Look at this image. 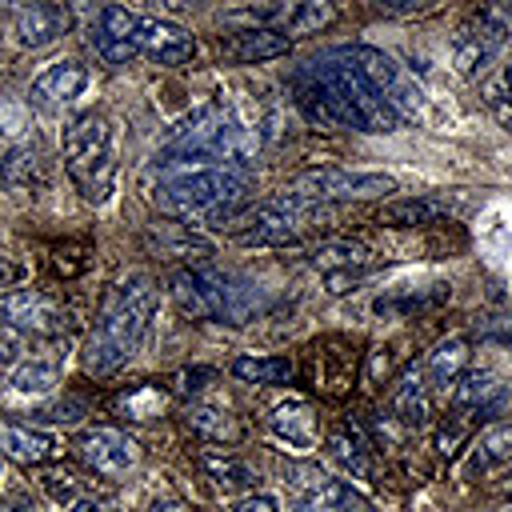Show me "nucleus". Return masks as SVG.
Here are the masks:
<instances>
[{
	"label": "nucleus",
	"instance_id": "obj_21",
	"mask_svg": "<svg viewBox=\"0 0 512 512\" xmlns=\"http://www.w3.org/2000/svg\"><path fill=\"white\" fill-rule=\"evenodd\" d=\"M512 464V420L484 428L468 448V476H488Z\"/></svg>",
	"mask_w": 512,
	"mask_h": 512
},
{
	"label": "nucleus",
	"instance_id": "obj_37",
	"mask_svg": "<svg viewBox=\"0 0 512 512\" xmlns=\"http://www.w3.org/2000/svg\"><path fill=\"white\" fill-rule=\"evenodd\" d=\"M24 128H28L24 108H20V104H12V100H0V132H4V136H20Z\"/></svg>",
	"mask_w": 512,
	"mask_h": 512
},
{
	"label": "nucleus",
	"instance_id": "obj_2",
	"mask_svg": "<svg viewBox=\"0 0 512 512\" xmlns=\"http://www.w3.org/2000/svg\"><path fill=\"white\" fill-rule=\"evenodd\" d=\"M156 308V288L144 276H132L116 284L100 308V320L84 344V372L88 376H112L144 340L148 320Z\"/></svg>",
	"mask_w": 512,
	"mask_h": 512
},
{
	"label": "nucleus",
	"instance_id": "obj_23",
	"mask_svg": "<svg viewBox=\"0 0 512 512\" xmlns=\"http://www.w3.org/2000/svg\"><path fill=\"white\" fill-rule=\"evenodd\" d=\"M440 216H448V204L432 196H404L380 208V224L388 228H420V224H436Z\"/></svg>",
	"mask_w": 512,
	"mask_h": 512
},
{
	"label": "nucleus",
	"instance_id": "obj_9",
	"mask_svg": "<svg viewBox=\"0 0 512 512\" xmlns=\"http://www.w3.org/2000/svg\"><path fill=\"white\" fill-rule=\"evenodd\" d=\"M0 328H12V332H36V336H56L68 328V308L52 296V292H40V288H20V292H8L0 296Z\"/></svg>",
	"mask_w": 512,
	"mask_h": 512
},
{
	"label": "nucleus",
	"instance_id": "obj_19",
	"mask_svg": "<svg viewBox=\"0 0 512 512\" xmlns=\"http://www.w3.org/2000/svg\"><path fill=\"white\" fill-rule=\"evenodd\" d=\"M388 404H392V416H396L404 428H420V424H428V416H432V400H428L424 372H420V368H404V372L396 376V384H392Z\"/></svg>",
	"mask_w": 512,
	"mask_h": 512
},
{
	"label": "nucleus",
	"instance_id": "obj_30",
	"mask_svg": "<svg viewBox=\"0 0 512 512\" xmlns=\"http://www.w3.org/2000/svg\"><path fill=\"white\" fill-rule=\"evenodd\" d=\"M0 172H4V184L8 188H32V184L44 180V152L36 144H20V148H12L4 156Z\"/></svg>",
	"mask_w": 512,
	"mask_h": 512
},
{
	"label": "nucleus",
	"instance_id": "obj_5",
	"mask_svg": "<svg viewBox=\"0 0 512 512\" xmlns=\"http://www.w3.org/2000/svg\"><path fill=\"white\" fill-rule=\"evenodd\" d=\"M64 168L72 176V184L84 192V200H104L112 192V176H116V132L112 120L100 112H84L76 120L64 124Z\"/></svg>",
	"mask_w": 512,
	"mask_h": 512
},
{
	"label": "nucleus",
	"instance_id": "obj_10",
	"mask_svg": "<svg viewBox=\"0 0 512 512\" xmlns=\"http://www.w3.org/2000/svg\"><path fill=\"white\" fill-rule=\"evenodd\" d=\"M508 40V20L496 16L492 8H484L480 16H472L456 36H452V60L460 76H476L480 68H488L500 48Z\"/></svg>",
	"mask_w": 512,
	"mask_h": 512
},
{
	"label": "nucleus",
	"instance_id": "obj_25",
	"mask_svg": "<svg viewBox=\"0 0 512 512\" xmlns=\"http://www.w3.org/2000/svg\"><path fill=\"white\" fill-rule=\"evenodd\" d=\"M464 364H468V336H460V332L448 336V340H440V344L428 352V360H424L432 384L444 388V392H448V384H456V376L464 372Z\"/></svg>",
	"mask_w": 512,
	"mask_h": 512
},
{
	"label": "nucleus",
	"instance_id": "obj_40",
	"mask_svg": "<svg viewBox=\"0 0 512 512\" xmlns=\"http://www.w3.org/2000/svg\"><path fill=\"white\" fill-rule=\"evenodd\" d=\"M380 376H388V348H376V352H372V368H368V384H376Z\"/></svg>",
	"mask_w": 512,
	"mask_h": 512
},
{
	"label": "nucleus",
	"instance_id": "obj_27",
	"mask_svg": "<svg viewBox=\"0 0 512 512\" xmlns=\"http://www.w3.org/2000/svg\"><path fill=\"white\" fill-rule=\"evenodd\" d=\"M296 364L288 356H236L232 376L244 384H288Z\"/></svg>",
	"mask_w": 512,
	"mask_h": 512
},
{
	"label": "nucleus",
	"instance_id": "obj_22",
	"mask_svg": "<svg viewBox=\"0 0 512 512\" xmlns=\"http://www.w3.org/2000/svg\"><path fill=\"white\" fill-rule=\"evenodd\" d=\"M328 456H332L344 472H352V476H372V472H376L368 440H364L356 428H348V424H340V428L328 432Z\"/></svg>",
	"mask_w": 512,
	"mask_h": 512
},
{
	"label": "nucleus",
	"instance_id": "obj_39",
	"mask_svg": "<svg viewBox=\"0 0 512 512\" xmlns=\"http://www.w3.org/2000/svg\"><path fill=\"white\" fill-rule=\"evenodd\" d=\"M236 512H280V508H276L272 496H248V500L236 504Z\"/></svg>",
	"mask_w": 512,
	"mask_h": 512
},
{
	"label": "nucleus",
	"instance_id": "obj_36",
	"mask_svg": "<svg viewBox=\"0 0 512 512\" xmlns=\"http://www.w3.org/2000/svg\"><path fill=\"white\" fill-rule=\"evenodd\" d=\"M44 488H48L56 500H68V508L80 500V496H76V476H72V472H48V476H44Z\"/></svg>",
	"mask_w": 512,
	"mask_h": 512
},
{
	"label": "nucleus",
	"instance_id": "obj_3",
	"mask_svg": "<svg viewBox=\"0 0 512 512\" xmlns=\"http://www.w3.org/2000/svg\"><path fill=\"white\" fill-rule=\"evenodd\" d=\"M252 192V176L244 168H188L180 176H168L156 188V208L180 220H212L224 224V216L240 212L244 196Z\"/></svg>",
	"mask_w": 512,
	"mask_h": 512
},
{
	"label": "nucleus",
	"instance_id": "obj_1",
	"mask_svg": "<svg viewBox=\"0 0 512 512\" xmlns=\"http://www.w3.org/2000/svg\"><path fill=\"white\" fill-rule=\"evenodd\" d=\"M296 108L324 128H356V132H396L400 116L368 88V80L340 56L312 60L292 76Z\"/></svg>",
	"mask_w": 512,
	"mask_h": 512
},
{
	"label": "nucleus",
	"instance_id": "obj_42",
	"mask_svg": "<svg viewBox=\"0 0 512 512\" xmlns=\"http://www.w3.org/2000/svg\"><path fill=\"white\" fill-rule=\"evenodd\" d=\"M68 512H112L108 504H100V500H76Z\"/></svg>",
	"mask_w": 512,
	"mask_h": 512
},
{
	"label": "nucleus",
	"instance_id": "obj_32",
	"mask_svg": "<svg viewBox=\"0 0 512 512\" xmlns=\"http://www.w3.org/2000/svg\"><path fill=\"white\" fill-rule=\"evenodd\" d=\"M116 408L124 416H132V420H152V416H160L168 408V392L160 384H136L132 392H124L116 400Z\"/></svg>",
	"mask_w": 512,
	"mask_h": 512
},
{
	"label": "nucleus",
	"instance_id": "obj_18",
	"mask_svg": "<svg viewBox=\"0 0 512 512\" xmlns=\"http://www.w3.org/2000/svg\"><path fill=\"white\" fill-rule=\"evenodd\" d=\"M292 48V36L276 32V28H240L228 40H220V56L236 60V64H260L272 56H284Z\"/></svg>",
	"mask_w": 512,
	"mask_h": 512
},
{
	"label": "nucleus",
	"instance_id": "obj_46",
	"mask_svg": "<svg viewBox=\"0 0 512 512\" xmlns=\"http://www.w3.org/2000/svg\"><path fill=\"white\" fill-rule=\"evenodd\" d=\"M504 88H508V100H512V68L504 72Z\"/></svg>",
	"mask_w": 512,
	"mask_h": 512
},
{
	"label": "nucleus",
	"instance_id": "obj_16",
	"mask_svg": "<svg viewBox=\"0 0 512 512\" xmlns=\"http://www.w3.org/2000/svg\"><path fill=\"white\" fill-rule=\"evenodd\" d=\"M448 404H452L456 416H468V412H480L484 416V412H492V408L504 404V384L488 368H464L456 376L452 392H448Z\"/></svg>",
	"mask_w": 512,
	"mask_h": 512
},
{
	"label": "nucleus",
	"instance_id": "obj_17",
	"mask_svg": "<svg viewBox=\"0 0 512 512\" xmlns=\"http://www.w3.org/2000/svg\"><path fill=\"white\" fill-rule=\"evenodd\" d=\"M72 16L64 4H28V8H16V40L24 48H44L52 40H60L68 32Z\"/></svg>",
	"mask_w": 512,
	"mask_h": 512
},
{
	"label": "nucleus",
	"instance_id": "obj_33",
	"mask_svg": "<svg viewBox=\"0 0 512 512\" xmlns=\"http://www.w3.org/2000/svg\"><path fill=\"white\" fill-rule=\"evenodd\" d=\"M188 424H192V432H200L204 440H216V444L240 440V432H244L228 412H216V408H192L188 412Z\"/></svg>",
	"mask_w": 512,
	"mask_h": 512
},
{
	"label": "nucleus",
	"instance_id": "obj_14",
	"mask_svg": "<svg viewBox=\"0 0 512 512\" xmlns=\"http://www.w3.org/2000/svg\"><path fill=\"white\" fill-rule=\"evenodd\" d=\"M84 88H88V68L76 64V60H56L52 68H44V72L32 80L28 100H32L36 108H44V112H60V108L76 104V100L84 96Z\"/></svg>",
	"mask_w": 512,
	"mask_h": 512
},
{
	"label": "nucleus",
	"instance_id": "obj_35",
	"mask_svg": "<svg viewBox=\"0 0 512 512\" xmlns=\"http://www.w3.org/2000/svg\"><path fill=\"white\" fill-rule=\"evenodd\" d=\"M212 376H216L212 368H184V372H176V380H172V384H176V392H180V396H196Z\"/></svg>",
	"mask_w": 512,
	"mask_h": 512
},
{
	"label": "nucleus",
	"instance_id": "obj_38",
	"mask_svg": "<svg viewBox=\"0 0 512 512\" xmlns=\"http://www.w3.org/2000/svg\"><path fill=\"white\" fill-rule=\"evenodd\" d=\"M360 276H364V268H360V272H332V276H328V292H332V296H344V292H352V288L360 284Z\"/></svg>",
	"mask_w": 512,
	"mask_h": 512
},
{
	"label": "nucleus",
	"instance_id": "obj_4",
	"mask_svg": "<svg viewBox=\"0 0 512 512\" xmlns=\"http://www.w3.org/2000/svg\"><path fill=\"white\" fill-rule=\"evenodd\" d=\"M260 148V136L244 128L224 104L200 108L188 124L176 128V136L164 148V164H192L212 160V168H244Z\"/></svg>",
	"mask_w": 512,
	"mask_h": 512
},
{
	"label": "nucleus",
	"instance_id": "obj_12",
	"mask_svg": "<svg viewBox=\"0 0 512 512\" xmlns=\"http://www.w3.org/2000/svg\"><path fill=\"white\" fill-rule=\"evenodd\" d=\"M288 480H292L296 492H304L308 504H316V508H324V512H376L348 480H332V476L320 472V468L296 464V468H288Z\"/></svg>",
	"mask_w": 512,
	"mask_h": 512
},
{
	"label": "nucleus",
	"instance_id": "obj_24",
	"mask_svg": "<svg viewBox=\"0 0 512 512\" xmlns=\"http://www.w3.org/2000/svg\"><path fill=\"white\" fill-rule=\"evenodd\" d=\"M272 436L296 452H308L316 444V416L308 404H284L272 416Z\"/></svg>",
	"mask_w": 512,
	"mask_h": 512
},
{
	"label": "nucleus",
	"instance_id": "obj_45",
	"mask_svg": "<svg viewBox=\"0 0 512 512\" xmlns=\"http://www.w3.org/2000/svg\"><path fill=\"white\" fill-rule=\"evenodd\" d=\"M496 488H500V492H512V464L504 468V476H500V484H496Z\"/></svg>",
	"mask_w": 512,
	"mask_h": 512
},
{
	"label": "nucleus",
	"instance_id": "obj_31",
	"mask_svg": "<svg viewBox=\"0 0 512 512\" xmlns=\"http://www.w3.org/2000/svg\"><path fill=\"white\" fill-rule=\"evenodd\" d=\"M152 240L160 244L164 256H180V260H208V256H212V244H208L204 236L180 228V224H160V228L152 232Z\"/></svg>",
	"mask_w": 512,
	"mask_h": 512
},
{
	"label": "nucleus",
	"instance_id": "obj_43",
	"mask_svg": "<svg viewBox=\"0 0 512 512\" xmlns=\"http://www.w3.org/2000/svg\"><path fill=\"white\" fill-rule=\"evenodd\" d=\"M16 276H20V268H16V264H8V260L0 256V288H4L8 280H16Z\"/></svg>",
	"mask_w": 512,
	"mask_h": 512
},
{
	"label": "nucleus",
	"instance_id": "obj_28",
	"mask_svg": "<svg viewBox=\"0 0 512 512\" xmlns=\"http://www.w3.org/2000/svg\"><path fill=\"white\" fill-rule=\"evenodd\" d=\"M200 468H204L220 488H252V484H256V468H252L248 460L232 456V452L208 448V452H200Z\"/></svg>",
	"mask_w": 512,
	"mask_h": 512
},
{
	"label": "nucleus",
	"instance_id": "obj_34",
	"mask_svg": "<svg viewBox=\"0 0 512 512\" xmlns=\"http://www.w3.org/2000/svg\"><path fill=\"white\" fill-rule=\"evenodd\" d=\"M468 436V416H456L452 412V424H440V432H436V452L440 456H452V452H460V440Z\"/></svg>",
	"mask_w": 512,
	"mask_h": 512
},
{
	"label": "nucleus",
	"instance_id": "obj_13",
	"mask_svg": "<svg viewBox=\"0 0 512 512\" xmlns=\"http://www.w3.org/2000/svg\"><path fill=\"white\" fill-rule=\"evenodd\" d=\"M136 28H140V16H132L128 8L108 4V8H100V16L92 20L88 40H92V48H96V56H100L104 64H128V60L140 52V48H136Z\"/></svg>",
	"mask_w": 512,
	"mask_h": 512
},
{
	"label": "nucleus",
	"instance_id": "obj_7",
	"mask_svg": "<svg viewBox=\"0 0 512 512\" xmlns=\"http://www.w3.org/2000/svg\"><path fill=\"white\" fill-rule=\"evenodd\" d=\"M340 56L368 80V88L400 116V120H420L424 116V88L416 84V76L388 52L368 48V44H352L340 48Z\"/></svg>",
	"mask_w": 512,
	"mask_h": 512
},
{
	"label": "nucleus",
	"instance_id": "obj_15",
	"mask_svg": "<svg viewBox=\"0 0 512 512\" xmlns=\"http://www.w3.org/2000/svg\"><path fill=\"white\" fill-rule=\"evenodd\" d=\"M136 48H140L144 56H152L156 64H168V68L188 64V60L196 56V40H192V36H188L180 24L160 20V16H140V28H136Z\"/></svg>",
	"mask_w": 512,
	"mask_h": 512
},
{
	"label": "nucleus",
	"instance_id": "obj_41",
	"mask_svg": "<svg viewBox=\"0 0 512 512\" xmlns=\"http://www.w3.org/2000/svg\"><path fill=\"white\" fill-rule=\"evenodd\" d=\"M424 4L420 0H400V4H388V0H380V12H388V16H404V12H420Z\"/></svg>",
	"mask_w": 512,
	"mask_h": 512
},
{
	"label": "nucleus",
	"instance_id": "obj_26",
	"mask_svg": "<svg viewBox=\"0 0 512 512\" xmlns=\"http://www.w3.org/2000/svg\"><path fill=\"white\" fill-rule=\"evenodd\" d=\"M368 244H360V240H324V244H316L312 248V264L324 272V276H332V272H360L364 264H368Z\"/></svg>",
	"mask_w": 512,
	"mask_h": 512
},
{
	"label": "nucleus",
	"instance_id": "obj_20",
	"mask_svg": "<svg viewBox=\"0 0 512 512\" xmlns=\"http://www.w3.org/2000/svg\"><path fill=\"white\" fill-rule=\"evenodd\" d=\"M0 456H8L16 464H44L56 456V440L32 424L0 420Z\"/></svg>",
	"mask_w": 512,
	"mask_h": 512
},
{
	"label": "nucleus",
	"instance_id": "obj_6",
	"mask_svg": "<svg viewBox=\"0 0 512 512\" xmlns=\"http://www.w3.org/2000/svg\"><path fill=\"white\" fill-rule=\"evenodd\" d=\"M172 296L196 320H232V324H240L256 304L248 284H240L232 272H220V268H208V264L180 268L172 276Z\"/></svg>",
	"mask_w": 512,
	"mask_h": 512
},
{
	"label": "nucleus",
	"instance_id": "obj_44",
	"mask_svg": "<svg viewBox=\"0 0 512 512\" xmlns=\"http://www.w3.org/2000/svg\"><path fill=\"white\" fill-rule=\"evenodd\" d=\"M148 512H184V504H176V500H156Z\"/></svg>",
	"mask_w": 512,
	"mask_h": 512
},
{
	"label": "nucleus",
	"instance_id": "obj_29",
	"mask_svg": "<svg viewBox=\"0 0 512 512\" xmlns=\"http://www.w3.org/2000/svg\"><path fill=\"white\" fill-rule=\"evenodd\" d=\"M56 380H60V368L52 360H20L12 368V376H8V388L16 396H32L36 400V396H48L56 388Z\"/></svg>",
	"mask_w": 512,
	"mask_h": 512
},
{
	"label": "nucleus",
	"instance_id": "obj_11",
	"mask_svg": "<svg viewBox=\"0 0 512 512\" xmlns=\"http://www.w3.org/2000/svg\"><path fill=\"white\" fill-rule=\"evenodd\" d=\"M72 448L96 476H108V480L128 476L136 468V460H140L136 440L128 432H120V428H88V432H80V440Z\"/></svg>",
	"mask_w": 512,
	"mask_h": 512
},
{
	"label": "nucleus",
	"instance_id": "obj_47",
	"mask_svg": "<svg viewBox=\"0 0 512 512\" xmlns=\"http://www.w3.org/2000/svg\"><path fill=\"white\" fill-rule=\"evenodd\" d=\"M504 512H512V508H504Z\"/></svg>",
	"mask_w": 512,
	"mask_h": 512
},
{
	"label": "nucleus",
	"instance_id": "obj_8",
	"mask_svg": "<svg viewBox=\"0 0 512 512\" xmlns=\"http://www.w3.org/2000/svg\"><path fill=\"white\" fill-rule=\"evenodd\" d=\"M292 192L324 204V200H372L384 192H396V180L384 172H348V168H312L304 172Z\"/></svg>",
	"mask_w": 512,
	"mask_h": 512
}]
</instances>
